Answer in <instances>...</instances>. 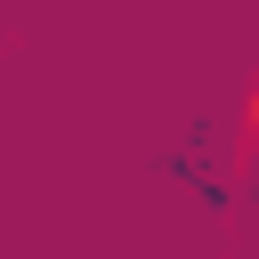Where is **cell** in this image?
I'll use <instances>...</instances> for the list:
<instances>
[{"mask_svg": "<svg viewBox=\"0 0 259 259\" xmlns=\"http://www.w3.org/2000/svg\"><path fill=\"white\" fill-rule=\"evenodd\" d=\"M162 178H178V186H194V194H202L210 210L227 202V178H219V162H210L202 146H170V154H162Z\"/></svg>", "mask_w": 259, "mask_h": 259, "instance_id": "6da1fadb", "label": "cell"}]
</instances>
